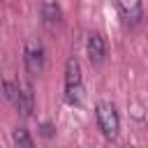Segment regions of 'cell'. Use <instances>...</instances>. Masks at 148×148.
I'll use <instances>...</instances> for the list:
<instances>
[{
    "mask_svg": "<svg viewBox=\"0 0 148 148\" xmlns=\"http://www.w3.org/2000/svg\"><path fill=\"white\" fill-rule=\"evenodd\" d=\"M2 88H5V97L16 106V102H18V81L14 83V81H9V79H7V81L2 83Z\"/></svg>",
    "mask_w": 148,
    "mask_h": 148,
    "instance_id": "obj_9",
    "label": "cell"
},
{
    "mask_svg": "<svg viewBox=\"0 0 148 148\" xmlns=\"http://www.w3.org/2000/svg\"><path fill=\"white\" fill-rule=\"evenodd\" d=\"M42 134H44L46 139H51V136H53V125H51V123H44V125H42Z\"/></svg>",
    "mask_w": 148,
    "mask_h": 148,
    "instance_id": "obj_10",
    "label": "cell"
},
{
    "mask_svg": "<svg viewBox=\"0 0 148 148\" xmlns=\"http://www.w3.org/2000/svg\"><path fill=\"white\" fill-rule=\"evenodd\" d=\"M23 60H25V67H28L30 74H42L46 56H44V46H42L39 39H28L25 42V46H23Z\"/></svg>",
    "mask_w": 148,
    "mask_h": 148,
    "instance_id": "obj_3",
    "label": "cell"
},
{
    "mask_svg": "<svg viewBox=\"0 0 148 148\" xmlns=\"http://www.w3.org/2000/svg\"><path fill=\"white\" fill-rule=\"evenodd\" d=\"M95 118H97V125H99V132L113 141L118 136V130H120V118H118V111L111 102H99L95 106Z\"/></svg>",
    "mask_w": 148,
    "mask_h": 148,
    "instance_id": "obj_2",
    "label": "cell"
},
{
    "mask_svg": "<svg viewBox=\"0 0 148 148\" xmlns=\"http://www.w3.org/2000/svg\"><path fill=\"white\" fill-rule=\"evenodd\" d=\"M125 148H134V146H125Z\"/></svg>",
    "mask_w": 148,
    "mask_h": 148,
    "instance_id": "obj_12",
    "label": "cell"
},
{
    "mask_svg": "<svg viewBox=\"0 0 148 148\" xmlns=\"http://www.w3.org/2000/svg\"><path fill=\"white\" fill-rule=\"evenodd\" d=\"M116 7H118L120 18L125 21V25H130V28H134L143 21V5L141 2H127L125 0V2H118Z\"/></svg>",
    "mask_w": 148,
    "mask_h": 148,
    "instance_id": "obj_4",
    "label": "cell"
},
{
    "mask_svg": "<svg viewBox=\"0 0 148 148\" xmlns=\"http://www.w3.org/2000/svg\"><path fill=\"white\" fill-rule=\"evenodd\" d=\"M65 99L72 106H79L83 102V74L76 58H69L65 65Z\"/></svg>",
    "mask_w": 148,
    "mask_h": 148,
    "instance_id": "obj_1",
    "label": "cell"
},
{
    "mask_svg": "<svg viewBox=\"0 0 148 148\" xmlns=\"http://www.w3.org/2000/svg\"><path fill=\"white\" fill-rule=\"evenodd\" d=\"M39 12H42V21H44L46 25H56V23H60V18H62V9H60V5H56V2H42V5H39Z\"/></svg>",
    "mask_w": 148,
    "mask_h": 148,
    "instance_id": "obj_7",
    "label": "cell"
},
{
    "mask_svg": "<svg viewBox=\"0 0 148 148\" xmlns=\"http://www.w3.org/2000/svg\"><path fill=\"white\" fill-rule=\"evenodd\" d=\"M106 148H120V146H116L113 141H109V143H106Z\"/></svg>",
    "mask_w": 148,
    "mask_h": 148,
    "instance_id": "obj_11",
    "label": "cell"
},
{
    "mask_svg": "<svg viewBox=\"0 0 148 148\" xmlns=\"http://www.w3.org/2000/svg\"><path fill=\"white\" fill-rule=\"evenodd\" d=\"M16 109L21 116H30L35 111V92H32V86L28 81H18V102H16Z\"/></svg>",
    "mask_w": 148,
    "mask_h": 148,
    "instance_id": "obj_6",
    "label": "cell"
},
{
    "mask_svg": "<svg viewBox=\"0 0 148 148\" xmlns=\"http://www.w3.org/2000/svg\"><path fill=\"white\" fill-rule=\"evenodd\" d=\"M86 51H88V60L92 65L104 62V58H106V42H104V37L99 32H90L88 42H86Z\"/></svg>",
    "mask_w": 148,
    "mask_h": 148,
    "instance_id": "obj_5",
    "label": "cell"
},
{
    "mask_svg": "<svg viewBox=\"0 0 148 148\" xmlns=\"http://www.w3.org/2000/svg\"><path fill=\"white\" fill-rule=\"evenodd\" d=\"M14 148H35L32 136L25 127H16L14 130Z\"/></svg>",
    "mask_w": 148,
    "mask_h": 148,
    "instance_id": "obj_8",
    "label": "cell"
}]
</instances>
